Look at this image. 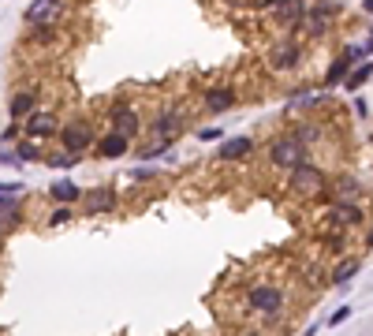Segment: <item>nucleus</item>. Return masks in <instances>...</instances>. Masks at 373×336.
<instances>
[{
    "instance_id": "obj_1",
    "label": "nucleus",
    "mask_w": 373,
    "mask_h": 336,
    "mask_svg": "<svg viewBox=\"0 0 373 336\" xmlns=\"http://www.w3.org/2000/svg\"><path fill=\"white\" fill-rule=\"evenodd\" d=\"M288 172H291V187H295L299 195H321V187H325V172L321 168L299 161V165L288 168Z\"/></svg>"
},
{
    "instance_id": "obj_2",
    "label": "nucleus",
    "mask_w": 373,
    "mask_h": 336,
    "mask_svg": "<svg viewBox=\"0 0 373 336\" xmlns=\"http://www.w3.org/2000/svg\"><path fill=\"white\" fill-rule=\"evenodd\" d=\"M269 157H272V165H280V168H295L299 161H306V146L299 139H276L272 142V150H269Z\"/></svg>"
},
{
    "instance_id": "obj_3",
    "label": "nucleus",
    "mask_w": 373,
    "mask_h": 336,
    "mask_svg": "<svg viewBox=\"0 0 373 336\" xmlns=\"http://www.w3.org/2000/svg\"><path fill=\"white\" fill-rule=\"evenodd\" d=\"M336 12H340L336 4L321 0V4H314L310 12H303V19H299V23H303L306 30L314 34V38H321V34H329V23H332V15H336Z\"/></svg>"
},
{
    "instance_id": "obj_4",
    "label": "nucleus",
    "mask_w": 373,
    "mask_h": 336,
    "mask_svg": "<svg viewBox=\"0 0 373 336\" xmlns=\"http://www.w3.org/2000/svg\"><path fill=\"white\" fill-rule=\"evenodd\" d=\"M250 306L261 314H276L280 306H284V292L272 284H258V288H250Z\"/></svg>"
},
{
    "instance_id": "obj_5",
    "label": "nucleus",
    "mask_w": 373,
    "mask_h": 336,
    "mask_svg": "<svg viewBox=\"0 0 373 336\" xmlns=\"http://www.w3.org/2000/svg\"><path fill=\"white\" fill-rule=\"evenodd\" d=\"M63 146H68L71 153H83L90 142H94V131H90L86 123H71V127H63Z\"/></svg>"
},
{
    "instance_id": "obj_6",
    "label": "nucleus",
    "mask_w": 373,
    "mask_h": 336,
    "mask_svg": "<svg viewBox=\"0 0 373 336\" xmlns=\"http://www.w3.org/2000/svg\"><path fill=\"white\" fill-rule=\"evenodd\" d=\"M26 135H30V139H49V135H57V116L52 112H30L26 116Z\"/></svg>"
},
{
    "instance_id": "obj_7",
    "label": "nucleus",
    "mask_w": 373,
    "mask_h": 336,
    "mask_svg": "<svg viewBox=\"0 0 373 336\" xmlns=\"http://www.w3.org/2000/svg\"><path fill=\"white\" fill-rule=\"evenodd\" d=\"M112 206H116V195H112V190H105V187L90 190V195L83 198V210L86 213H108Z\"/></svg>"
},
{
    "instance_id": "obj_8",
    "label": "nucleus",
    "mask_w": 373,
    "mask_h": 336,
    "mask_svg": "<svg viewBox=\"0 0 373 336\" xmlns=\"http://www.w3.org/2000/svg\"><path fill=\"white\" fill-rule=\"evenodd\" d=\"M359 57H366V49H351V52H343V57H340V60H336L332 68H329V75H325V83H329V86H336V83H340V79H347L351 63L359 60Z\"/></svg>"
},
{
    "instance_id": "obj_9",
    "label": "nucleus",
    "mask_w": 373,
    "mask_h": 336,
    "mask_svg": "<svg viewBox=\"0 0 373 336\" xmlns=\"http://www.w3.org/2000/svg\"><path fill=\"white\" fill-rule=\"evenodd\" d=\"M112 123H116V131L120 135H139V116H134V108H127V105H116L112 108Z\"/></svg>"
},
{
    "instance_id": "obj_10",
    "label": "nucleus",
    "mask_w": 373,
    "mask_h": 336,
    "mask_svg": "<svg viewBox=\"0 0 373 336\" xmlns=\"http://www.w3.org/2000/svg\"><path fill=\"white\" fill-rule=\"evenodd\" d=\"M272 8H276V19H280V23H288V26H295L299 19H303V12H306L303 0H276Z\"/></svg>"
},
{
    "instance_id": "obj_11",
    "label": "nucleus",
    "mask_w": 373,
    "mask_h": 336,
    "mask_svg": "<svg viewBox=\"0 0 373 336\" xmlns=\"http://www.w3.org/2000/svg\"><path fill=\"white\" fill-rule=\"evenodd\" d=\"M250 150H254V139H247V135H239V139H224V146H221V157H224V161H239V157H247Z\"/></svg>"
},
{
    "instance_id": "obj_12",
    "label": "nucleus",
    "mask_w": 373,
    "mask_h": 336,
    "mask_svg": "<svg viewBox=\"0 0 373 336\" xmlns=\"http://www.w3.org/2000/svg\"><path fill=\"white\" fill-rule=\"evenodd\" d=\"M269 63H272L276 71L295 68V63H299V49H295V45H276V49L269 52Z\"/></svg>"
},
{
    "instance_id": "obj_13",
    "label": "nucleus",
    "mask_w": 373,
    "mask_h": 336,
    "mask_svg": "<svg viewBox=\"0 0 373 336\" xmlns=\"http://www.w3.org/2000/svg\"><path fill=\"white\" fill-rule=\"evenodd\" d=\"M52 15H57V0H34L30 8H26V23H49Z\"/></svg>"
},
{
    "instance_id": "obj_14",
    "label": "nucleus",
    "mask_w": 373,
    "mask_h": 336,
    "mask_svg": "<svg viewBox=\"0 0 373 336\" xmlns=\"http://www.w3.org/2000/svg\"><path fill=\"white\" fill-rule=\"evenodd\" d=\"M97 150H101V157H123V153H127V135H120V131L105 135Z\"/></svg>"
},
{
    "instance_id": "obj_15",
    "label": "nucleus",
    "mask_w": 373,
    "mask_h": 336,
    "mask_svg": "<svg viewBox=\"0 0 373 336\" xmlns=\"http://www.w3.org/2000/svg\"><path fill=\"white\" fill-rule=\"evenodd\" d=\"M205 105H209V112H228V108L235 105V94L232 90H209Z\"/></svg>"
},
{
    "instance_id": "obj_16",
    "label": "nucleus",
    "mask_w": 373,
    "mask_h": 336,
    "mask_svg": "<svg viewBox=\"0 0 373 336\" xmlns=\"http://www.w3.org/2000/svg\"><path fill=\"white\" fill-rule=\"evenodd\" d=\"M57 202H79L83 198V190H79V184H71V179H60V184H52V190H49Z\"/></svg>"
},
{
    "instance_id": "obj_17",
    "label": "nucleus",
    "mask_w": 373,
    "mask_h": 336,
    "mask_svg": "<svg viewBox=\"0 0 373 336\" xmlns=\"http://www.w3.org/2000/svg\"><path fill=\"white\" fill-rule=\"evenodd\" d=\"M34 105H38V94H19V97H12V120H26V116L34 112Z\"/></svg>"
},
{
    "instance_id": "obj_18",
    "label": "nucleus",
    "mask_w": 373,
    "mask_h": 336,
    "mask_svg": "<svg viewBox=\"0 0 373 336\" xmlns=\"http://www.w3.org/2000/svg\"><path fill=\"white\" fill-rule=\"evenodd\" d=\"M332 221H336V224H359L362 213H359V206L340 202V206H332Z\"/></svg>"
},
{
    "instance_id": "obj_19",
    "label": "nucleus",
    "mask_w": 373,
    "mask_h": 336,
    "mask_svg": "<svg viewBox=\"0 0 373 336\" xmlns=\"http://www.w3.org/2000/svg\"><path fill=\"white\" fill-rule=\"evenodd\" d=\"M354 273H359V261H354V258H347V261H340V266H336L332 280H336V284H351V280H354Z\"/></svg>"
},
{
    "instance_id": "obj_20",
    "label": "nucleus",
    "mask_w": 373,
    "mask_h": 336,
    "mask_svg": "<svg viewBox=\"0 0 373 336\" xmlns=\"http://www.w3.org/2000/svg\"><path fill=\"white\" fill-rule=\"evenodd\" d=\"M370 75H373V63H362L359 71H347V90H359Z\"/></svg>"
},
{
    "instance_id": "obj_21",
    "label": "nucleus",
    "mask_w": 373,
    "mask_h": 336,
    "mask_svg": "<svg viewBox=\"0 0 373 336\" xmlns=\"http://www.w3.org/2000/svg\"><path fill=\"white\" fill-rule=\"evenodd\" d=\"M75 161H79V153L63 150V153H57V157H49V165L52 168H75Z\"/></svg>"
},
{
    "instance_id": "obj_22",
    "label": "nucleus",
    "mask_w": 373,
    "mask_h": 336,
    "mask_svg": "<svg viewBox=\"0 0 373 336\" xmlns=\"http://www.w3.org/2000/svg\"><path fill=\"white\" fill-rule=\"evenodd\" d=\"M179 120H176V116H161V120H157V135H161V139H172V135H176L179 131V127H176Z\"/></svg>"
},
{
    "instance_id": "obj_23",
    "label": "nucleus",
    "mask_w": 373,
    "mask_h": 336,
    "mask_svg": "<svg viewBox=\"0 0 373 336\" xmlns=\"http://www.w3.org/2000/svg\"><path fill=\"white\" fill-rule=\"evenodd\" d=\"M336 190H340V198H354V195H359V184H354V179H340Z\"/></svg>"
},
{
    "instance_id": "obj_24",
    "label": "nucleus",
    "mask_w": 373,
    "mask_h": 336,
    "mask_svg": "<svg viewBox=\"0 0 373 336\" xmlns=\"http://www.w3.org/2000/svg\"><path fill=\"white\" fill-rule=\"evenodd\" d=\"M75 217V210H71V202H60V210L52 213V224H63V221H71Z\"/></svg>"
},
{
    "instance_id": "obj_25",
    "label": "nucleus",
    "mask_w": 373,
    "mask_h": 336,
    "mask_svg": "<svg viewBox=\"0 0 373 336\" xmlns=\"http://www.w3.org/2000/svg\"><path fill=\"white\" fill-rule=\"evenodd\" d=\"M15 153H19V161H38V157H41V153H38V146H34V142H26V146H19Z\"/></svg>"
},
{
    "instance_id": "obj_26",
    "label": "nucleus",
    "mask_w": 373,
    "mask_h": 336,
    "mask_svg": "<svg viewBox=\"0 0 373 336\" xmlns=\"http://www.w3.org/2000/svg\"><path fill=\"white\" fill-rule=\"evenodd\" d=\"M347 317H351V306H340V310H336V314L329 317V325H343Z\"/></svg>"
},
{
    "instance_id": "obj_27",
    "label": "nucleus",
    "mask_w": 373,
    "mask_h": 336,
    "mask_svg": "<svg viewBox=\"0 0 373 336\" xmlns=\"http://www.w3.org/2000/svg\"><path fill=\"white\" fill-rule=\"evenodd\" d=\"M165 150H168V142H165V146H153V150L139 153V157H142V161H153V157H165Z\"/></svg>"
},
{
    "instance_id": "obj_28",
    "label": "nucleus",
    "mask_w": 373,
    "mask_h": 336,
    "mask_svg": "<svg viewBox=\"0 0 373 336\" xmlns=\"http://www.w3.org/2000/svg\"><path fill=\"white\" fill-rule=\"evenodd\" d=\"M23 184H0V195H19Z\"/></svg>"
},
{
    "instance_id": "obj_29",
    "label": "nucleus",
    "mask_w": 373,
    "mask_h": 336,
    "mask_svg": "<svg viewBox=\"0 0 373 336\" xmlns=\"http://www.w3.org/2000/svg\"><path fill=\"white\" fill-rule=\"evenodd\" d=\"M202 139H205V142H213V139H221V131H216V127H205Z\"/></svg>"
},
{
    "instance_id": "obj_30",
    "label": "nucleus",
    "mask_w": 373,
    "mask_h": 336,
    "mask_svg": "<svg viewBox=\"0 0 373 336\" xmlns=\"http://www.w3.org/2000/svg\"><path fill=\"white\" fill-rule=\"evenodd\" d=\"M362 8H366V12L373 15V0H362Z\"/></svg>"
},
{
    "instance_id": "obj_31",
    "label": "nucleus",
    "mask_w": 373,
    "mask_h": 336,
    "mask_svg": "<svg viewBox=\"0 0 373 336\" xmlns=\"http://www.w3.org/2000/svg\"><path fill=\"white\" fill-rule=\"evenodd\" d=\"M366 243H370V247H373V228H370V239H366Z\"/></svg>"
}]
</instances>
